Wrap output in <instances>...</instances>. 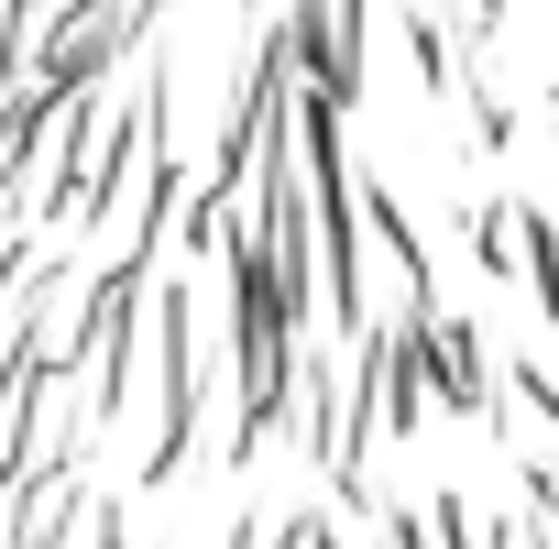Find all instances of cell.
Returning a JSON list of instances; mask_svg holds the SVG:
<instances>
[{"label":"cell","mask_w":559,"mask_h":549,"mask_svg":"<svg viewBox=\"0 0 559 549\" xmlns=\"http://www.w3.org/2000/svg\"><path fill=\"white\" fill-rule=\"evenodd\" d=\"M450 23H461V34H493V23H504V0H450Z\"/></svg>","instance_id":"obj_1"}]
</instances>
